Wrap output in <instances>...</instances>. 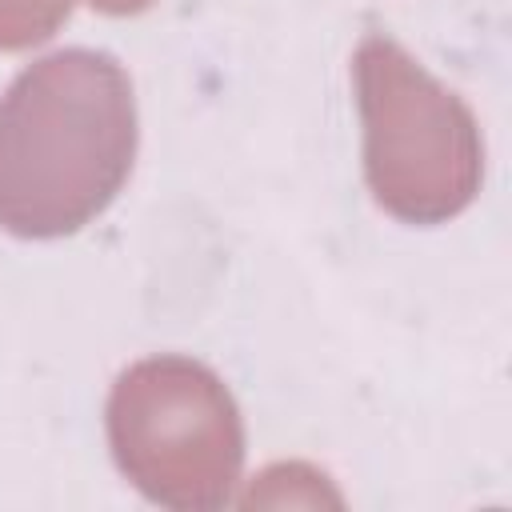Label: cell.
I'll list each match as a JSON object with an SVG mask.
<instances>
[{"label": "cell", "instance_id": "obj_3", "mask_svg": "<svg viewBox=\"0 0 512 512\" xmlns=\"http://www.w3.org/2000/svg\"><path fill=\"white\" fill-rule=\"evenodd\" d=\"M108 444L124 480L172 512L232 504L244 468V420L228 384L192 356L128 364L108 392Z\"/></svg>", "mask_w": 512, "mask_h": 512}, {"label": "cell", "instance_id": "obj_2", "mask_svg": "<svg viewBox=\"0 0 512 512\" xmlns=\"http://www.w3.org/2000/svg\"><path fill=\"white\" fill-rule=\"evenodd\" d=\"M352 76L376 204L420 228L460 216L484 184V136L472 108L392 36H364Z\"/></svg>", "mask_w": 512, "mask_h": 512}, {"label": "cell", "instance_id": "obj_1", "mask_svg": "<svg viewBox=\"0 0 512 512\" xmlns=\"http://www.w3.org/2000/svg\"><path fill=\"white\" fill-rule=\"evenodd\" d=\"M136 96L116 56L60 48L0 96V228L60 240L92 224L136 160Z\"/></svg>", "mask_w": 512, "mask_h": 512}, {"label": "cell", "instance_id": "obj_4", "mask_svg": "<svg viewBox=\"0 0 512 512\" xmlns=\"http://www.w3.org/2000/svg\"><path fill=\"white\" fill-rule=\"evenodd\" d=\"M72 16V0H0V52L44 44Z\"/></svg>", "mask_w": 512, "mask_h": 512}, {"label": "cell", "instance_id": "obj_5", "mask_svg": "<svg viewBox=\"0 0 512 512\" xmlns=\"http://www.w3.org/2000/svg\"><path fill=\"white\" fill-rule=\"evenodd\" d=\"M96 12H104V16H136V12H144V8H152L156 0H88Z\"/></svg>", "mask_w": 512, "mask_h": 512}]
</instances>
